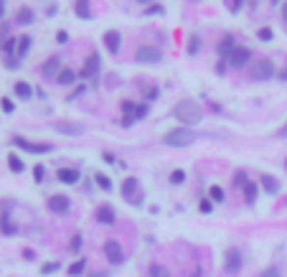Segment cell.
I'll return each instance as SVG.
<instances>
[{
    "label": "cell",
    "instance_id": "cell-58",
    "mask_svg": "<svg viewBox=\"0 0 287 277\" xmlns=\"http://www.w3.org/2000/svg\"><path fill=\"white\" fill-rule=\"evenodd\" d=\"M0 231H3V216H0Z\"/></svg>",
    "mask_w": 287,
    "mask_h": 277
},
{
    "label": "cell",
    "instance_id": "cell-14",
    "mask_svg": "<svg viewBox=\"0 0 287 277\" xmlns=\"http://www.w3.org/2000/svg\"><path fill=\"white\" fill-rule=\"evenodd\" d=\"M249 59H252V49H247V46H236L229 61H231V66H247Z\"/></svg>",
    "mask_w": 287,
    "mask_h": 277
},
{
    "label": "cell",
    "instance_id": "cell-29",
    "mask_svg": "<svg viewBox=\"0 0 287 277\" xmlns=\"http://www.w3.org/2000/svg\"><path fill=\"white\" fill-rule=\"evenodd\" d=\"M186 51L191 54V56H196L201 51V33H191V38H188V46H186Z\"/></svg>",
    "mask_w": 287,
    "mask_h": 277
},
{
    "label": "cell",
    "instance_id": "cell-32",
    "mask_svg": "<svg viewBox=\"0 0 287 277\" xmlns=\"http://www.w3.org/2000/svg\"><path fill=\"white\" fill-rule=\"evenodd\" d=\"M163 13H165V8L160 3H150L147 8H143V16H163Z\"/></svg>",
    "mask_w": 287,
    "mask_h": 277
},
{
    "label": "cell",
    "instance_id": "cell-60",
    "mask_svg": "<svg viewBox=\"0 0 287 277\" xmlns=\"http://www.w3.org/2000/svg\"><path fill=\"white\" fill-rule=\"evenodd\" d=\"M285 170H287V158H285Z\"/></svg>",
    "mask_w": 287,
    "mask_h": 277
},
{
    "label": "cell",
    "instance_id": "cell-13",
    "mask_svg": "<svg viewBox=\"0 0 287 277\" xmlns=\"http://www.w3.org/2000/svg\"><path fill=\"white\" fill-rule=\"evenodd\" d=\"M234 49H236V43H234V36H229V33H226V36L219 41V46H216V51H219V56H221L224 61H226V59H231Z\"/></svg>",
    "mask_w": 287,
    "mask_h": 277
},
{
    "label": "cell",
    "instance_id": "cell-34",
    "mask_svg": "<svg viewBox=\"0 0 287 277\" xmlns=\"http://www.w3.org/2000/svg\"><path fill=\"white\" fill-rule=\"evenodd\" d=\"M82 244H84V239H82V234H74V237H71V242H69V252H74V254H79V252H82Z\"/></svg>",
    "mask_w": 287,
    "mask_h": 277
},
{
    "label": "cell",
    "instance_id": "cell-3",
    "mask_svg": "<svg viewBox=\"0 0 287 277\" xmlns=\"http://www.w3.org/2000/svg\"><path fill=\"white\" fill-rule=\"evenodd\" d=\"M122 198L130 201L132 206H143V201H145V194H143V188H140V181L138 178H125L122 181Z\"/></svg>",
    "mask_w": 287,
    "mask_h": 277
},
{
    "label": "cell",
    "instance_id": "cell-55",
    "mask_svg": "<svg viewBox=\"0 0 287 277\" xmlns=\"http://www.w3.org/2000/svg\"><path fill=\"white\" fill-rule=\"evenodd\" d=\"M201 272H203L201 267H193V272H191V277H201Z\"/></svg>",
    "mask_w": 287,
    "mask_h": 277
},
{
    "label": "cell",
    "instance_id": "cell-43",
    "mask_svg": "<svg viewBox=\"0 0 287 277\" xmlns=\"http://www.w3.org/2000/svg\"><path fill=\"white\" fill-rule=\"evenodd\" d=\"M272 36H275V33H272V28H259V31H257V38H259V41H272Z\"/></svg>",
    "mask_w": 287,
    "mask_h": 277
},
{
    "label": "cell",
    "instance_id": "cell-36",
    "mask_svg": "<svg viewBox=\"0 0 287 277\" xmlns=\"http://www.w3.org/2000/svg\"><path fill=\"white\" fill-rule=\"evenodd\" d=\"M56 270H61V262H43L41 265V275H54Z\"/></svg>",
    "mask_w": 287,
    "mask_h": 277
},
{
    "label": "cell",
    "instance_id": "cell-4",
    "mask_svg": "<svg viewBox=\"0 0 287 277\" xmlns=\"http://www.w3.org/2000/svg\"><path fill=\"white\" fill-rule=\"evenodd\" d=\"M10 142L16 145V148L26 150V153H31V155H43V153H51L54 150V145L51 142H31V140H26L23 135H13Z\"/></svg>",
    "mask_w": 287,
    "mask_h": 277
},
{
    "label": "cell",
    "instance_id": "cell-17",
    "mask_svg": "<svg viewBox=\"0 0 287 277\" xmlns=\"http://www.w3.org/2000/svg\"><path fill=\"white\" fill-rule=\"evenodd\" d=\"M56 178L61 181V183H79V178H82V173H79V168H58V173H56Z\"/></svg>",
    "mask_w": 287,
    "mask_h": 277
},
{
    "label": "cell",
    "instance_id": "cell-25",
    "mask_svg": "<svg viewBox=\"0 0 287 277\" xmlns=\"http://www.w3.org/2000/svg\"><path fill=\"white\" fill-rule=\"evenodd\" d=\"M56 133H64V135H82L84 127H82V125H71V122H58V125H56Z\"/></svg>",
    "mask_w": 287,
    "mask_h": 277
},
{
    "label": "cell",
    "instance_id": "cell-45",
    "mask_svg": "<svg viewBox=\"0 0 287 277\" xmlns=\"http://www.w3.org/2000/svg\"><path fill=\"white\" fill-rule=\"evenodd\" d=\"M8 36H10V23L3 21V23H0V41H5Z\"/></svg>",
    "mask_w": 287,
    "mask_h": 277
},
{
    "label": "cell",
    "instance_id": "cell-39",
    "mask_svg": "<svg viewBox=\"0 0 287 277\" xmlns=\"http://www.w3.org/2000/svg\"><path fill=\"white\" fill-rule=\"evenodd\" d=\"M43 178H46V166H33V181L36 183H43Z\"/></svg>",
    "mask_w": 287,
    "mask_h": 277
},
{
    "label": "cell",
    "instance_id": "cell-46",
    "mask_svg": "<svg viewBox=\"0 0 287 277\" xmlns=\"http://www.w3.org/2000/svg\"><path fill=\"white\" fill-rule=\"evenodd\" d=\"M259 277H280V270H277V267H267Z\"/></svg>",
    "mask_w": 287,
    "mask_h": 277
},
{
    "label": "cell",
    "instance_id": "cell-54",
    "mask_svg": "<svg viewBox=\"0 0 287 277\" xmlns=\"http://www.w3.org/2000/svg\"><path fill=\"white\" fill-rule=\"evenodd\" d=\"M277 135H280V138H287V120H285V125H282V130H280Z\"/></svg>",
    "mask_w": 287,
    "mask_h": 277
},
{
    "label": "cell",
    "instance_id": "cell-59",
    "mask_svg": "<svg viewBox=\"0 0 287 277\" xmlns=\"http://www.w3.org/2000/svg\"><path fill=\"white\" fill-rule=\"evenodd\" d=\"M277 3H280V0H272V5H277Z\"/></svg>",
    "mask_w": 287,
    "mask_h": 277
},
{
    "label": "cell",
    "instance_id": "cell-16",
    "mask_svg": "<svg viewBox=\"0 0 287 277\" xmlns=\"http://www.w3.org/2000/svg\"><path fill=\"white\" fill-rule=\"evenodd\" d=\"M104 46H107L110 54H119V46H122V33H119V31H107V33H104Z\"/></svg>",
    "mask_w": 287,
    "mask_h": 277
},
{
    "label": "cell",
    "instance_id": "cell-6",
    "mask_svg": "<svg viewBox=\"0 0 287 277\" xmlns=\"http://www.w3.org/2000/svg\"><path fill=\"white\" fill-rule=\"evenodd\" d=\"M102 252H104V257H107L110 265H125V259H127V254H125V249H122V244L115 242V239H107V242H104Z\"/></svg>",
    "mask_w": 287,
    "mask_h": 277
},
{
    "label": "cell",
    "instance_id": "cell-57",
    "mask_svg": "<svg viewBox=\"0 0 287 277\" xmlns=\"http://www.w3.org/2000/svg\"><path fill=\"white\" fill-rule=\"evenodd\" d=\"M140 3H143V5H145V3H147V5H150V3H153V0H140Z\"/></svg>",
    "mask_w": 287,
    "mask_h": 277
},
{
    "label": "cell",
    "instance_id": "cell-48",
    "mask_svg": "<svg viewBox=\"0 0 287 277\" xmlns=\"http://www.w3.org/2000/svg\"><path fill=\"white\" fill-rule=\"evenodd\" d=\"M56 41H58V43H66V41H69V33H66V31H58V33H56Z\"/></svg>",
    "mask_w": 287,
    "mask_h": 277
},
{
    "label": "cell",
    "instance_id": "cell-21",
    "mask_svg": "<svg viewBox=\"0 0 287 277\" xmlns=\"http://www.w3.org/2000/svg\"><path fill=\"white\" fill-rule=\"evenodd\" d=\"M77 71H74V69H69V66H64L61 71H58V77H56V82L58 84H61V86H71L74 82H77Z\"/></svg>",
    "mask_w": 287,
    "mask_h": 277
},
{
    "label": "cell",
    "instance_id": "cell-41",
    "mask_svg": "<svg viewBox=\"0 0 287 277\" xmlns=\"http://www.w3.org/2000/svg\"><path fill=\"white\" fill-rule=\"evenodd\" d=\"M199 211L201 214H211V211H214V201H211V198H201L199 201Z\"/></svg>",
    "mask_w": 287,
    "mask_h": 277
},
{
    "label": "cell",
    "instance_id": "cell-15",
    "mask_svg": "<svg viewBox=\"0 0 287 277\" xmlns=\"http://www.w3.org/2000/svg\"><path fill=\"white\" fill-rule=\"evenodd\" d=\"M94 216H97V222H99V224H107V226L117 222V214H115V209L110 206V203H102Z\"/></svg>",
    "mask_w": 287,
    "mask_h": 277
},
{
    "label": "cell",
    "instance_id": "cell-27",
    "mask_svg": "<svg viewBox=\"0 0 287 277\" xmlns=\"http://www.w3.org/2000/svg\"><path fill=\"white\" fill-rule=\"evenodd\" d=\"M94 183H97V188H102V191H112V178L102 170L94 173Z\"/></svg>",
    "mask_w": 287,
    "mask_h": 277
},
{
    "label": "cell",
    "instance_id": "cell-38",
    "mask_svg": "<svg viewBox=\"0 0 287 277\" xmlns=\"http://www.w3.org/2000/svg\"><path fill=\"white\" fill-rule=\"evenodd\" d=\"M147 112H150V105H147V102H143V105L135 107V120H145Z\"/></svg>",
    "mask_w": 287,
    "mask_h": 277
},
{
    "label": "cell",
    "instance_id": "cell-22",
    "mask_svg": "<svg viewBox=\"0 0 287 277\" xmlns=\"http://www.w3.org/2000/svg\"><path fill=\"white\" fill-rule=\"evenodd\" d=\"M241 194H244V201H247V206H254V203H257V194H259V186H257V183H247L244 188H241Z\"/></svg>",
    "mask_w": 287,
    "mask_h": 277
},
{
    "label": "cell",
    "instance_id": "cell-19",
    "mask_svg": "<svg viewBox=\"0 0 287 277\" xmlns=\"http://www.w3.org/2000/svg\"><path fill=\"white\" fill-rule=\"evenodd\" d=\"M33 21H36V13H33V8L21 5V8H18V13H16V23H18V26H31Z\"/></svg>",
    "mask_w": 287,
    "mask_h": 277
},
{
    "label": "cell",
    "instance_id": "cell-10",
    "mask_svg": "<svg viewBox=\"0 0 287 277\" xmlns=\"http://www.w3.org/2000/svg\"><path fill=\"white\" fill-rule=\"evenodd\" d=\"M97 74H99V54L94 51V54L86 56V61H84V66L79 71V77L82 79H97Z\"/></svg>",
    "mask_w": 287,
    "mask_h": 277
},
{
    "label": "cell",
    "instance_id": "cell-52",
    "mask_svg": "<svg viewBox=\"0 0 287 277\" xmlns=\"http://www.w3.org/2000/svg\"><path fill=\"white\" fill-rule=\"evenodd\" d=\"M86 277H110L107 272H86Z\"/></svg>",
    "mask_w": 287,
    "mask_h": 277
},
{
    "label": "cell",
    "instance_id": "cell-28",
    "mask_svg": "<svg viewBox=\"0 0 287 277\" xmlns=\"http://www.w3.org/2000/svg\"><path fill=\"white\" fill-rule=\"evenodd\" d=\"M8 168H10L13 173H23V170H26V163L18 158V153H10V155H8Z\"/></svg>",
    "mask_w": 287,
    "mask_h": 277
},
{
    "label": "cell",
    "instance_id": "cell-51",
    "mask_svg": "<svg viewBox=\"0 0 287 277\" xmlns=\"http://www.w3.org/2000/svg\"><path fill=\"white\" fill-rule=\"evenodd\" d=\"M277 77H280V82H287V66H282V69L277 71Z\"/></svg>",
    "mask_w": 287,
    "mask_h": 277
},
{
    "label": "cell",
    "instance_id": "cell-12",
    "mask_svg": "<svg viewBox=\"0 0 287 277\" xmlns=\"http://www.w3.org/2000/svg\"><path fill=\"white\" fill-rule=\"evenodd\" d=\"M64 66H61V59L54 54V56H49L46 59V64H43V69H41V74L46 77V79H51V77H58V71H61Z\"/></svg>",
    "mask_w": 287,
    "mask_h": 277
},
{
    "label": "cell",
    "instance_id": "cell-42",
    "mask_svg": "<svg viewBox=\"0 0 287 277\" xmlns=\"http://www.w3.org/2000/svg\"><path fill=\"white\" fill-rule=\"evenodd\" d=\"M226 8H229V13H239L241 5H244V0H224Z\"/></svg>",
    "mask_w": 287,
    "mask_h": 277
},
{
    "label": "cell",
    "instance_id": "cell-8",
    "mask_svg": "<svg viewBox=\"0 0 287 277\" xmlns=\"http://www.w3.org/2000/svg\"><path fill=\"white\" fill-rule=\"evenodd\" d=\"M224 270H226V275H239V270H241V252L239 249H226L224 252Z\"/></svg>",
    "mask_w": 287,
    "mask_h": 277
},
{
    "label": "cell",
    "instance_id": "cell-56",
    "mask_svg": "<svg viewBox=\"0 0 287 277\" xmlns=\"http://www.w3.org/2000/svg\"><path fill=\"white\" fill-rule=\"evenodd\" d=\"M282 18H285V23H287V3L282 5Z\"/></svg>",
    "mask_w": 287,
    "mask_h": 277
},
{
    "label": "cell",
    "instance_id": "cell-49",
    "mask_svg": "<svg viewBox=\"0 0 287 277\" xmlns=\"http://www.w3.org/2000/svg\"><path fill=\"white\" fill-rule=\"evenodd\" d=\"M216 74H219V77L226 74V61H219V64H216Z\"/></svg>",
    "mask_w": 287,
    "mask_h": 277
},
{
    "label": "cell",
    "instance_id": "cell-18",
    "mask_svg": "<svg viewBox=\"0 0 287 277\" xmlns=\"http://www.w3.org/2000/svg\"><path fill=\"white\" fill-rule=\"evenodd\" d=\"M13 94H16L21 102H28L33 97V86L28 82H16V84H13Z\"/></svg>",
    "mask_w": 287,
    "mask_h": 277
},
{
    "label": "cell",
    "instance_id": "cell-2",
    "mask_svg": "<svg viewBox=\"0 0 287 277\" xmlns=\"http://www.w3.org/2000/svg\"><path fill=\"white\" fill-rule=\"evenodd\" d=\"M193 140H196V133L183 125L173 127L163 135V145H168V148H188V145H193Z\"/></svg>",
    "mask_w": 287,
    "mask_h": 277
},
{
    "label": "cell",
    "instance_id": "cell-5",
    "mask_svg": "<svg viewBox=\"0 0 287 277\" xmlns=\"http://www.w3.org/2000/svg\"><path fill=\"white\" fill-rule=\"evenodd\" d=\"M249 74H252L254 82H267V79H272V77L277 74V66L272 64L269 59H259V61L249 69Z\"/></svg>",
    "mask_w": 287,
    "mask_h": 277
},
{
    "label": "cell",
    "instance_id": "cell-53",
    "mask_svg": "<svg viewBox=\"0 0 287 277\" xmlns=\"http://www.w3.org/2000/svg\"><path fill=\"white\" fill-rule=\"evenodd\" d=\"M3 16H5V0H0V23H3Z\"/></svg>",
    "mask_w": 287,
    "mask_h": 277
},
{
    "label": "cell",
    "instance_id": "cell-40",
    "mask_svg": "<svg viewBox=\"0 0 287 277\" xmlns=\"http://www.w3.org/2000/svg\"><path fill=\"white\" fill-rule=\"evenodd\" d=\"M5 69H10V71H16V69H21V59L18 56H5Z\"/></svg>",
    "mask_w": 287,
    "mask_h": 277
},
{
    "label": "cell",
    "instance_id": "cell-35",
    "mask_svg": "<svg viewBox=\"0 0 287 277\" xmlns=\"http://www.w3.org/2000/svg\"><path fill=\"white\" fill-rule=\"evenodd\" d=\"M247 183H249L247 170H236V173H234V186H236V188H244Z\"/></svg>",
    "mask_w": 287,
    "mask_h": 277
},
{
    "label": "cell",
    "instance_id": "cell-7",
    "mask_svg": "<svg viewBox=\"0 0 287 277\" xmlns=\"http://www.w3.org/2000/svg\"><path fill=\"white\" fill-rule=\"evenodd\" d=\"M46 206H49V211H51V214L66 216V214L71 211V198H69V196H64V194H54V196H49Z\"/></svg>",
    "mask_w": 287,
    "mask_h": 277
},
{
    "label": "cell",
    "instance_id": "cell-44",
    "mask_svg": "<svg viewBox=\"0 0 287 277\" xmlns=\"http://www.w3.org/2000/svg\"><path fill=\"white\" fill-rule=\"evenodd\" d=\"M158 94H160V89H158V86H147V89H145V99H147V102H153Z\"/></svg>",
    "mask_w": 287,
    "mask_h": 277
},
{
    "label": "cell",
    "instance_id": "cell-31",
    "mask_svg": "<svg viewBox=\"0 0 287 277\" xmlns=\"http://www.w3.org/2000/svg\"><path fill=\"white\" fill-rule=\"evenodd\" d=\"M168 181L173 183V186H180L186 181V170L183 168H175V170H171V176H168Z\"/></svg>",
    "mask_w": 287,
    "mask_h": 277
},
{
    "label": "cell",
    "instance_id": "cell-33",
    "mask_svg": "<svg viewBox=\"0 0 287 277\" xmlns=\"http://www.w3.org/2000/svg\"><path fill=\"white\" fill-rule=\"evenodd\" d=\"M147 275H150V277H173L168 270L160 267V265H150V267H147Z\"/></svg>",
    "mask_w": 287,
    "mask_h": 277
},
{
    "label": "cell",
    "instance_id": "cell-23",
    "mask_svg": "<svg viewBox=\"0 0 287 277\" xmlns=\"http://www.w3.org/2000/svg\"><path fill=\"white\" fill-rule=\"evenodd\" d=\"M16 49H18V38L16 36H8L5 41H0V51H3V56H16Z\"/></svg>",
    "mask_w": 287,
    "mask_h": 277
},
{
    "label": "cell",
    "instance_id": "cell-1",
    "mask_svg": "<svg viewBox=\"0 0 287 277\" xmlns=\"http://www.w3.org/2000/svg\"><path fill=\"white\" fill-rule=\"evenodd\" d=\"M173 114H175V120L183 127H193V125L201 122L203 110H201L199 102H193V99H180L178 105L173 107Z\"/></svg>",
    "mask_w": 287,
    "mask_h": 277
},
{
    "label": "cell",
    "instance_id": "cell-37",
    "mask_svg": "<svg viewBox=\"0 0 287 277\" xmlns=\"http://www.w3.org/2000/svg\"><path fill=\"white\" fill-rule=\"evenodd\" d=\"M0 110H3L5 114H13V112H16V105H13L10 97H3V99H0Z\"/></svg>",
    "mask_w": 287,
    "mask_h": 277
},
{
    "label": "cell",
    "instance_id": "cell-11",
    "mask_svg": "<svg viewBox=\"0 0 287 277\" xmlns=\"http://www.w3.org/2000/svg\"><path fill=\"white\" fill-rule=\"evenodd\" d=\"M259 188L267 194V196H277L280 194V181L275 176H269V173H262V178H259Z\"/></svg>",
    "mask_w": 287,
    "mask_h": 277
},
{
    "label": "cell",
    "instance_id": "cell-47",
    "mask_svg": "<svg viewBox=\"0 0 287 277\" xmlns=\"http://www.w3.org/2000/svg\"><path fill=\"white\" fill-rule=\"evenodd\" d=\"M23 259H26V262H33V259H36V252H33V249H23Z\"/></svg>",
    "mask_w": 287,
    "mask_h": 277
},
{
    "label": "cell",
    "instance_id": "cell-9",
    "mask_svg": "<svg viewBox=\"0 0 287 277\" xmlns=\"http://www.w3.org/2000/svg\"><path fill=\"white\" fill-rule=\"evenodd\" d=\"M135 59L140 64H158V61H163V54L158 46H140L135 51Z\"/></svg>",
    "mask_w": 287,
    "mask_h": 277
},
{
    "label": "cell",
    "instance_id": "cell-20",
    "mask_svg": "<svg viewBox=\"0 0 287 277\" xmlns=\"http://www.w3.org/2000/svg\"><path fill=\"white\" fill-rule=\"evenodd\" d=\"M31 46H33V38L28 36V33H23L21 38H18V49H16V56L23 61L26 56H28V51H31Z\"/></svg>",
    "mask_w": 287,
    "mask_h": 277
},
{
    "label": "cell",
    "instance_id": "cell-26",
    "mask_svg": "<svg viewBox=\"0 0 287 277\" xmlns=\"http://www.w3.org/2000/svg\"><path fill=\"white\" fill-rule=\"evenodd\" d=\"M66 272H69V277H82V275H86V259L82 257V259H77V262H71Z\"/></svg>",
    "mask_w": 287,
    "mask_h": 277
},
{
    "label": "cell",
    "instance_id": "cell-24",
    "mask_svg": "<svg viewBox=\"0 0 287 277\" xmlns=\"http://www.w3.org/2000/svg\"><path fill=\"white\" fill-rule=\"evenodd\" d=\"M74 13H77V18H84V21L92 18V8H89V0H77V3H74Z\"/></svg>",
    "mask_w": 287,
    "mask_h": 277
},
{
    "label": "cell",
    "instance_id": "cell-30",
    "mask_svg": "<svg viewBox=\"0 0 287 277\" xmlns=\"http://www.w3.org/2000/svg\"><path fill=\"white\" fill-rule=\"evenodd\" d=\"M208 198L214 201V203H224V198H226V196H224V188H221V186H211V188H208Z\"/></svg>",
    "mask_w": 287,
    "mask_h": 277
},
{
    "label": "cell",
    "instance_id": "cell-50",
    "mask_svg": "<svg viewBox=\"0 0 287 277\" xmlns=\"http://www.w3.org/2000/svg\"><path fill=\"white\" fill-rule=\"evenodd\" d=\"M79 94H84V86H77V89H74V92L69 94V99H77Z\"/></svg>",
    "mask_w": 287,
    "mask_h": 277
}]
</instances>
